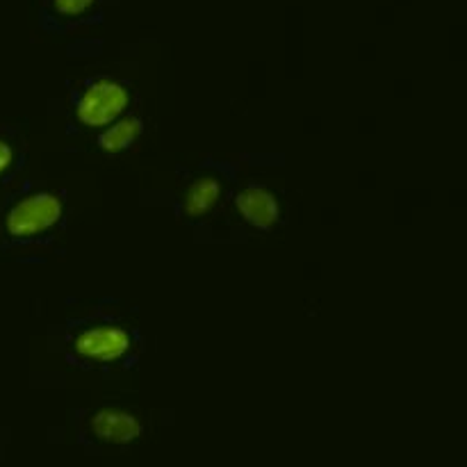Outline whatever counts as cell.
<instances>
[{
  "label": "cell",
  "instance_id": "6da1fadb",
  "mask_svg": "<svg viewBox=\"0 0 467 467\" xmlns=\"http://www.w3.org/2000/svg\"><path fill=\"white\" fill-rule=\"evenodd\" d=\"M64 205L53 192H32V194L21 196L12 208L5 213L3 228L14 240H32L50 228H55L62 219Z\"/></svg>",
  "mask_w": 467,
  "mask_h": 467
},
{
  "label": "cell",
  "instance_id": "7a4b0ae2",
  "mask_svg": "<svg viewBox=\"0 0 467 467\" xmlns=\"http://www.w3.org/2000/svg\"><path fill=\"white\" fill-rule=\"evenodd\" d=\"M130 103V91L112 78H96L76 100V117L87 128H108Z\"/></svg>",
  "mask_w": 467,
  "mask_h": 467
},
{
  "label": "cell",
  "instance_id": "3957f363",
  "mask_svg": "<svg viewBox=\"0 0 467 467\" xmlns=\"http://www.w3.org/2000/svg\"><path fill=\"white\" fill-rule=\"evenodd\" d=\"M130 333L114 322H94L73 336V354L89 363L108 365L130 351Z\"/></svg>",
  "mask_w": 467,
  "mask_h": 467
},
{
  "label": "cell",
  "instance_id": "277c9868",
  "mask_svg": "<svg viewBox=\"0 0 467 467\" xmlns=\"http://www.w3.org/2000/svg\"><path fill=\"white\" fill-rule=\"evenodd\" d=\"M89 429L100 442L108 445H128L144 433V424L135 413L126 409H100L89 420Z\"/></svg>",
  "mask_w": 467,
  "mask_h": 467
},
{
  "label": "cell",
  "instance_id": "5b68a950",
  "mask_svg": "<svg viewBox=\"0 0 467 467\" xmlns=\"http://www.w3.org/2000/svg\"><path fill=\"white\" fill-rule=\"evenodd\" d=\"M235 208L246 223L263 228V231L274 228L281 219L278 199L263 185H246L244 190L237 192Z\"/></svg>",
  "mask_w": 467,
  "mask_h": 467
},
{
  "label": "cell",
  "instance_id": "8992f818",
  "mask_svg": "<svg viewBox=\"0 0 467 467\" xmlns=\"http://www.w3.org/2000/svg\"><path fill=\"white\" fill-rule=\"evenodd\" d=\"M219 196H222V185H219L217 178H196L182 196V214L187 219L205 217L219 203Z\"/></svg>",
  "mask_w": 467,
  "mask_h": 467
},
{
  "label": "cell",
  "instance_id": "52a82bcc",
  "mask_svg": "<svg viewBox=\"0 0 467 467\" xmlns=\"http://www.w3.org/2000/svg\"><path fill=\"white\" fill-rule=\"evenodd\" d=\"M141 130V119L135 114H128V117H119L117 121L109 123L103 130V135L99 137V146L105 153H121V150L130 149L137 140H140Z\"/></svg>",
  "mask_w": 467,
  "mask_h": 467
},
{
  "label": "cell",
  "instance_id": "ba28073f",
  "mask_svg": "<svg viewBox=\"0 0 467 467\" xmlns=\"http://www.w3.org/2000/svg\"><path fill=\"white\" fill-rule=\"evenodd\" d=\"M94 3L96 0H53V7L64 16H78V14H85Z\"/></svg>",
  "mask_w": 467,
  "mask_h": 467
},
{
  "label": "cell",
  "instance_id": "9c48e42d",
  "mask_svg": "<svg viewBox=\"0 0 467 467\" xmlns=\"http://www.w3.org/2000/svg\"><path fill=\"white\" fill-rule=\"evenodd\" d=\"M14 144L7 137H0V178L9 171V167L14 164Z\"/></svg>",
  "mask_w": 467,
  "mask_h": 467
}]
</instances>
